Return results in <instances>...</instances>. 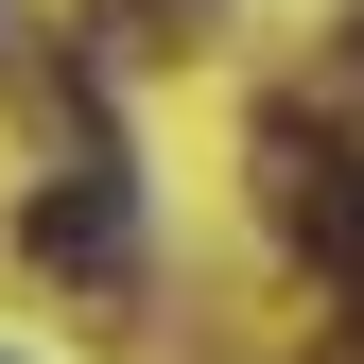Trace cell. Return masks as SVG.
<instances>
[{"label": "cell", "instance_id": "1", "mask_svg": "<svg viewBox=\"0 0 364 364\" xmlns=\"http://www.w3.org/2000/svg\"><path fill=\"white\" fill-rule=\"evenodd\" d=\"M260 208H278V243L312 260V278H364V156L330 139V122H260Z\"/></svg>", "mask_w": 364, "mask_h": 364}, {"label": "cell", "instance_id": "2", "mask_svg": "<svg viewBox=\"0 0 364 364\" xmlns=\"http://www.w3.org/2000/svg\"><path fill=\"white\" fill-rule=\"evenodd\" d=\"M18 243L53 260V278H122V260H139V191H122V173L87 156V173H53V191L18 208Z\"/></svg>", "mask_w": 364, "mask_h": 364}]
</instances>
